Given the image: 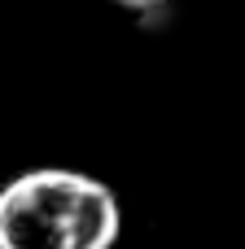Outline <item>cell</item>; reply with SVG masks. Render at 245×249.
Segmentation results:
<instances>
[{"label": "cell", "mask_w": 245, "mask_h": 249, "mask_svg": "<svg viewBox=\"0 0 245 249\" xmlns=\"http://www.w3.org/2000/svg\"><path fill=\"white\" fill-rule=\"evenodd\" d=\"M118 197L83 171L39 166L0 188V249H114Z\"/></svg>", "instance_id": "6da1fadb"}, {"label": "cell", "mask_w": 245, "mask_h": 249, "mask_svg": "<svg viewBox=\"0 0 245 249\" xmlns=\"http://www.w3.org/2000/svg\"><path fill=\"white\" fill-rule=\"evenodd\" d=\"M110 4L132 9V13H140V18H153V13H167V9H171V0H110Z\"/></svg>", "instance_id": "7a4b0ae2"}]
</instances>
